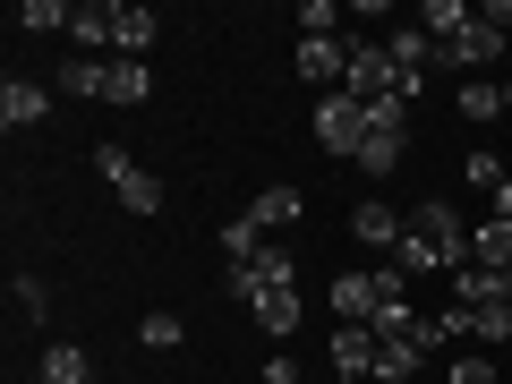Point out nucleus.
I'll list each match as a JSON object with an SVG mask.
<instances>
[{
	"label": "nucleus",
	"mask_w": 512,
	"mask_h": 384,
	"mask_svg": "<svg viewBox=\"0 0 512 384\" xmlns=\"http://www.w3.org/2000/svg\"><path fill=\"white\" fill-rule=\"evenodd\" d=\"M316 146L359 163V146H367V103L359 94H316Z\"/></svg>",
	"instance_id": "1"
},
{
	"label": "nucleus",
	"mask_w": 512,
	"mask_h": 384,
	"mask_svg": "<svg viewBox=\"0 0 512 384\" xmlns=\"http://www.w3.org/2000/svg\"><path fill=\"white\" fill-rule=\"evenodd\" d=\"M410 231H427L436 239V256H444V274H461V265H470V231H461V214L444 197H427L419 214H410Z\"/></svg>",
	"instance_id": "2"
},
{
	"label": "nucleus",
	"mask_w": 512,
	"mask_h": 384,
	"mask_svg": "<svg viewBox=\"0 0 512 384\" xmlns=\"http://www.w3.org/2000/svg\"><path fill=\"white\" fill-rule=\"evenodd\" d=\"M342 94H359V103L393 94V52H384V43H350V60H342Z\"/></svg>",
	"instance_id": "3"
},
{
	"label": "nucleus",
	"mask_w": 512,
	"mask_h": 384,
	"mask_svg": "<svg viewBox=\"0 0 512 384\" xmlns=\"http://www.w3.org/2000/svg\"><path fill=\"white\" fill-rule=\"evenodd\" d=\"M350 239H359V248H402V239H410V222L393 214L384 197H367V205H350Z\"/></svg>",
	"instance_id": "4"
},
{
	"label": "nucleus",
	"mask_w": 512,
	"mask_h": 384,
	"mask_svg": "<svg viewBox=\"0 0 512 384\" xmlns=\"http://www.w3.org/2000/svg\"><path fill=\"white\" fill-rule=\"evenodd\" d=\"M495 52H504V35H495L487 18H470V26H461L453 43H436V60H444V69H487Z\"/></svg>",
	"instance_id": "5"
},
{
	"label": "nucleus",
	"mask_w": 512,
	"mask_h": 384,
	"mask_svg": "<svg viewBox=\"0 0 512 384\" xmlns=\"http://www.w3.org/2000/svg\"><path fill=\"white\" fill-rule=\"evenodd\" d=\"M342 60H350L342 35H299V77L308 86H342Z\"/></svg>",
	"instance_id": "6"
},
{
	"label": "nucleus",
	"mask_w": 512,
	"mask_h": 384,
	"mask_svg": "<svg viewBox=\"0 0 512 384\" xmlns=\"http://www.w3.org/2000/svg\"><path fill=\"white\" fill-rule=\"evenodd\" d=\"M376 308H384V282L376 274H342V282H333V316H342V325H376Z\"/></svg>",
	"instance_id": "7"
},
{
	"label": "nucleus",
	"mask_w": 512,
	"mask_h": 384,
	"mask_svg": "<svg viewBox=\"0 0 512 384\" xmlns=\"http://www.w3.org/2000/svg\"><path fill=\"white\" fill-rule=\"evenodd\" d=\"M376 359H384V342H376L367 325H342V333H333V367H342V384L376 376Z\"/></svg>",
	"instance_id": "8"
},
{
	"label": "nucleus",
	"mask_w": 512,
	"mask_h": 384,
	"mask_svg": "<svg viewBox=\"0 0 512 384\" xmlns=\"http://www.w3.org/2000/svg\"><path fill=\"white\" fill-rule=\"evenodd\" d=\"M384 52H393V77H427L436 69V35H427V26H393Z\"/></svg>",
	"instance_id": "9"
},
{
	"label": "nucleus",
	"mask_w": 512,
	"mask_h": 384,
	"mask_svg": "<svg viewBox=\"0 0 512 384\" xmlns=\"http://www.w3.org/2000/svg\"><path fill=\"white\" fill-rule=\"evenodd\" d=\"M470 265H478V274H512V222L504 214H487L470 231Z\"/></svg>",
	"instance_id": "10"
},
{
	"label": "nucleus",
	"mask_w": 512,
	"mask_h": 384,
	"mask_svg": "<svg viewBox=\"0 0 512 384\" xmlns=\"http://www.w3.org/2000/svg\"><path fill=\"white\" fill-rule=\"evenodd\" d=\"M43 111H52V94H43V86H26V77H9V86H0V128H9V137H18V128H35Z\"/></svg>",
	"instance_id": "11"
},
{
	"label": "nucleus",
	"mask_w": 512,
	"mask_h": 384,
	"mask_svg": "<svg viewBox=\"0 0 512 384\" xmlns=\"http://www.w3.org/2000/svg\"><path fill=\"white\" fill-rule=\"evenodd\" d=\"M299 214H308V197H299V188H256V205H248L256 231H291Z\"/></svg>",
	"instance_id": "12"
},
{
	"label": "nucleus",
	"mask_w": 512,
	"mask_h": 384,
	"mask_svg": "<svg viewBox=\"0 0 512 384\" xmlns=\"http://www.w3.org/2000/svg\"><path fill=\"white\" fill-rule=\"evenodd\" d=\"M35 384H94V359H86L77 342H52V350L35 359Z\"/></svg>",
	"instance_id": "13"
},
{
	"label": "nucleus",
	"mask_w": 512,
	"mask_h": 384,
	"mask_svg": "<svg viewBox=\"0 0 512 384\" xmlns=\"http://www.w3.org/2000/svg\"><path fill=\"white\" fill-rule=\"evenodd\" d=\"M154 9H137V0H120V43H111V60H146L154 52Z\"/></svg>",
	"instance_id": "14"
},
{
	"label": "nucleus",
	"mask_w": 512,
	"mask_h": 384,
	"mask_svg": "<svg viewBox=\"0 0 512 384\" xmlns=\"http://www.w3.org/2000/svg\"><path fill=\"white\" fill-rule=\"evenodd\" d=\"M60 94H86V103H111V60H69V69H60Z\"/></svg>",
	"instance_id": "15"
},
{
	"label": "nucleus",
	"mask_w": 512,
	"mask_h": 384,
	"mask_svg": "<svg viewBox=\"0 0 512 384\" xmlns=\"http://www.w3.org/2000/svg\"><path fill=\"white\" fill-rule=\"evenodd\" d=\"M256 325L274 333V342H291V333H299V291H265V299H256Z\"/></svg>",
	"instance_id": "16"
},
{
	"label": "nucleus",
	"mask_w": 512,
	"mask_h": 384,
	"mask_svg": "<svg viewBox=\"0 0 512 384\" xmlns=\"http://www.w3.org/2000/svg\"><path fill=\"white\" fill-rule=\"evenodd\" d=\"M69 18H77L69 0H18V35H60Z\"/></svg>",
	"instance_id": "17"
},
{
	"label": "nucleus",
	"mask_w": 512,
	"mask_h": 384,
	"mask_svg": "<svg viewBox=\"0 0 512 384\" xmlns=\"http://www.w3.org/2000/svg\"><path fill=\"white\" fill-rule=\"evenodd\" d=\"M470 18H478L470 0H427V9H419V26H427V35H436V43H453V35H461V26H470Z\"/></svg>",
	"instance_id": "18"
},
{
	"label": "nucleus",
	"mask_w": 512,
	"mask_h": 384,
	"mask_svg": "<svg viewBox=\"0 0 512 384\" xmlns=\"http://www.w3.org/2000/svg\"><path fill=\"white\" fill-rule=\"evenodd\" d=\"M410 137H393V128H367V146H359V171H402Z\"/></svg>",
	"instance_id": "19"
},
{
	"label": "nucleus",
	"mask_w": 512,
	"mask_h": 384,
	"mask_svg": "<svg viewBox=\"0 0 512 384\" xmlns=\"http://www.w3.org/2000/svg\"><path fill=\"white\" fill-rule=\"evenodd\" d=\"M427 367V350L419 342H384V359H376V384H410Z\"/></svg>",
	"instance_id": "20"
},
{
	"label": "nucleus",
	"mask_w": 512,
	"mask_h": 384,
	"mask_svg": "<svg viewBox=\"0 0 512 384\" xmlns=\"http://www.w3.org/2000/svg\"><path fill=\"white\" fill-rule=\"evenodd\" d=\"M146 94H154L146 60H111V103H146Z\"/></svg>",
	"instance_id": "21"
},
{
	"label": "nucleus",
	"mask_w": 512,
	"mask_h": 384,
	"mask_svg": "<svg viewBox=\"0 0 512 384\" xmlns=\"http://www.w3.org/2000/svg\"><path fill=\"white\" fill-rule=\"evenodd\" d=\"M120 205H128V214H163V180H154V171L137 163V171L120 180Z\"/></svg>",
	"instance_id": "22"
},
{
	"label": "nucleus",
	"mask_w": 512,
	"mask_h": 384,
	"mask_svg": "<svg viewBox=\"0 0 512 384\" xmlns=\"http://www.w3.org/2000/svg\"><path fill=\"white\" fill-rule=\"evenodd\" d=\"M495 111H504V86H495V77H470V86H461V120H478V128H487Z\"/></svg>",
	"instance_id": "23"
},
{
	"label": "nucleus",
	"mask_w": 512,
	"mask_h": 384,
	"mask_svg": "<svg viewBox=\"0 0 512 384\" xmlns=\"http://www.w3.org/2000/svg\"><path fill=\"white\" fill-rule=\"evenodd\" d=\"M9 299H18L26 325H43V316H52V291H43V274H9Z\"/></svg>",
	"instance_id": "24"
},
{
	"label": "nucleus",
	"mask_w": 512,
	"mask_h": 384,
	"mask_svg": "<svg viewBox=\"0 0 512 384\" xmlns=\"http://www.w3.org/2000/svg\"><path fill=\"white\" fill-rule=\"evenodd\" d=\"M137 342H146V350H180V342H188V325H180L171 308H154L146 325H137Z\"/></svg>",
	"instance_id": "25"
},
{
	"label": "nucleus",
	"mask_w": 512,
	"mask_h": 384,
	"mask_svg": "<svg viewBox=\"0 0 512 384\" xmlns=\"http://www.w3.org/2000/svg\"><path fill=\"white\" fill-rule=\"evenodd\" d=\"M470 316H478V342H487V350L512 342V299H487V308H470Z\"/></svg>",
	"instance_id": "26"
},
{
	"label": "nucleus",
	"mask_w": 512,
	"mask_h": 384,
	"mask_svg": "<svg viewBox=\"0 0 512 384\" xmlns=\"http://www.w3.org/2000/svg\"><path fill=\"white\" fill-rule=\"evenodd\" d=\"M461 180H470V188H487V197H495V188L512 180V163H495V154H461Z\"/></svg>",
	"instance_id": "27"
},
{
	"label": "nucleus",
	"mask_w": 512,
	"mask_h": 384,
	"mask_svg": "<svg viewBox=\"0 0 512 384\" xmlns=\"http://www.w3.org/2000/svg\"><path fill=\"white\" fill-rule=\"evenodd\" d=\"M470 333H478V316L461 308V299H453V308H436V350H453V342H470Z\"/></svg>",
	"instance_id": "28"
},
{
	"label": "nucleus",
	"mask_w": 512,
	"mask_h": 384,
	"mask_svg": "<svg viewBox=\"0 0 512 384\" xmlns=\"http://www.w3.org/2000/svg\"><path fill=\"white\" fill-rule=\"evenodd\" d=\"M367 128H393V137H410V103H402V94H376V103H367Z\"/></svg>",
	"instance_id": "29"
},
{
	"label": "nucleus",
	"mask_w": 512,
	"mask_h": 384,
	"mask_svg": "<svg viewBox=\"0 0 512 384\" xmlns=\"http://www.w3.org/2000/svg\"><path fill=\"white\" fill-rule=\"evenodd\" d=\"M94 171H103V180H111V188H120V180H128V171H137V154H128V146H94Z\"/></svg>",
	"instance_id": "30"
},
{
	"label": "nucleus",
	"mask_w": 512,
	"mask_h": 384,
	"mask_svg": "<svg viewBox=\"0 0 512 384\" xmlns=\"http://www.w3.org/2000/svg\"><path fill=\"white\" fill-rule=\"evenodd\" d=\"M444 384H495V359H487V350H470V359H453V376H444Z\"/></svg>",
	"instance_id": "31"
},
{
	"label": "nucleus",
	"mask_w": 512,
	"mask_h": 384,
	"mask_svg": "<svg viewBox=\"0 0 512 384\" xmlns=\"http://www.w3.org/2000/svg\"><path fill=\"white\" fill-rule=\"evenodd\" d=\"M299 26H308V35H333V26H342V0H308V9H299Z\"/></svg>",
	"instance_id": "32"
},
{
	"label": "nucleus",
	"mask_w": 512,
	"mask_h": 384,
	"mask_svg": "<svg viewBox=\"0 0 512 384\" xmlns=\"http://www.w3.org/2000/svg\"><path fill=\"white\" fill-rule=\"evenodd\" d=\"M256 376H265V384H299V367H291V350H282V359H265Z\"/></svg>",
	"instance_id": "33"
},
{
	"label": "nucleus",
	"mask_w": 512,
	"mask_h": 384,
	"mask_svg": "<svg viewBox=\"0 0 512 384\" xmlns=\"http://www.w3.org/2000/svg\"><path fill=\"white\" fill-rule=\"evenodd\" d=\"M495 214H504V222H512V180H504V188H495Z\"/></svg>",
	"instance_id": "34"
},
{
	"label": "nucleus",
	"mask_w": 512,
	"mask_h": 384,
	"mask_svg": "<svg viewBox=\"0 0 512 384\" xmlns=\"http://www.w3.org/2000/svg\"><path fill=\"white\" fill-rule=\"evenodd\" d=\"M504 111H512V77H504Z\"/></svg>",
	"instance_id": "35"
},
{
	"label": "nucleus",
	"mask_w": 512,
	"mask_h": 384,
	"mask_svg": "<svg viewBox=\"0 0 512 384\" xmlns=\"http://www.w3.org/2000/svg\"><path fill=\"white\" fill-rule=\"evenodd\" d=\"M214 384H222V376H214Z\"/></svg>",
	"instance_id": "36"
}]
</instances>
